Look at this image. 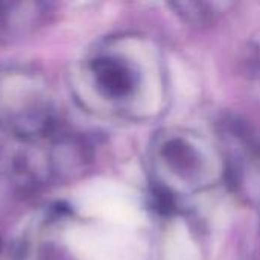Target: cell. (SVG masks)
<instances>
[{
    "label": "cell",
    "mask_w": 260,
    "mask_h": 260,
    "mask_svg": "<svg viewBox=\"0 0 260 260\" xmlns=\"http://www.w3.org/2000/svg\"><path fill=\"white\" fill-rule=\"evenodd\" d=\"M180 6L181 8H186V11H181V12L190 21H206V20H212L213 9L207 8V5H201V3H183Z\"/></svg>",
    "instance_id": "3957f363"
},
{
    "label": "cell",
    "mask_w": 260,
    "mask_h": 260,
    "mask_svg": "<svg viewBox=\"0 0 260 260\" xmlns=\"http://www.w3.org/2000/svg\"><path fill=\"white\" fill-rule=\"evenodd\" d=\"M161 155L165 161L183 177H189L198 172L200 154L197 149L183 139H171L165 142L161 148Z\"/></svg>",
    "instance_id": "7a4b0ae2"
},
{
    "label": "cell",
    "mask_w": 260,
    "mask_h": 260,
    "mask_svg": "<svg viewBox=\"0 0 260 260\" xmlns=\"http://www.w3.org/2000/svg\"><path fill=\"white\" fill-rule=\"evenodd\" d=\"M52 116L50 93L29 72L0 76V123L17 134H41Z\"/></svg>",
    "instance_id": "6da1fadb"
}]
</instances>
